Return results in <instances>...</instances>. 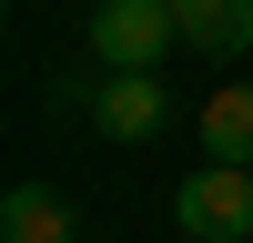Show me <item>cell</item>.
<instances>
[{
    "label": "cell",
    "mask_w": 253,
    "mask_h": 243,
    "mask_svg": "<svg viewBox=\"0 0 253 243\" xmlns=\"http://www.w3.org/2000/svg\"><path fill=\"white\" fill-rule=\"evenodd\" d=\"M81 51H91L101 71H162V61L182 51V20H172V0H91Z\"/></svg>",
    "instance_id": "1"
},
{
    "label": "cell",
    "mask_w": 253,
    "mask_h": 243,
    "mask_svg": "<svg viewBox=\"0 0 253 243\" xmlns=\"http://www.w3.org/2000/svg\"><path fill=\"white\" fill-rule=\"evenodd\" d=\"M172 233L182 243H253V162H203V172H182Z\"/></svg>",
    "instance_id": "2"
},
{
    "label": "cell",
    "mask_w": 253,
    "mask_h": 243,
    "mask_svg": "<svg viewBox=\"0 0 253 243\" xmlns=\"http://www.w3.org/2000/svg\"><path fill=\"white\" fill-rule=\"evenodd\" d=\"M91 132L101 142H162L172 132V91H162V71H112L91 101Z\"/></svg>",
    "instance_id": "3"
},
{
    "label": "cell",
    "mask_w": 253,
    "mask_h": 243,
    "mask_svg": "<svg viewBox=\"0 0 253 243\" xmlns=\"http://www.w3.org/2000/svg\"><path fill=\"white\" fill-rule=\"evenodd\" d=\"M0 243H81V202L51 182H10L0 193Z\"/></svg>",
    "instance_id": "4"
},
{
    "label": "cell",
    "mask_w": 253,
    "mask_h": 243,
    "mask_svg": "<svg viewBox=\"0 0 253 243\" xmlns=\"http://www.w3.org/2000/svg\"><path fill=\"white\" fill-rule=\"evenodd\" d=\"M172 20H182V51H203L213 71L253 51V0H172Z\"/></svg>",
    "instance_id": "5"
},
{
    "label": "cell",
    "mask_w": 253,
    "mask_h": 243,
    "mask_svg": "<svg viewBox=\"0 0 253 243\" xmlns=\"http://www.w3.org/2000/svg\"><path fill=\"white\" fill-rule=\"evenodd\" d=\"M193 132H203V162H253V81H213Z\"/></svg>",
    "instance_id": "6"
},
{
    "label": "cell",
    "mask_w": 253,
    "mask_h": 243,
    "mask_svg": "<svg viewBox=\"0 0 253 243\" xmlns=\"http://www.w3.org/2000/svg\"><path fill=\"white\" fill-rule=\"evenodd\" d=\"M101 81H112V71H101L91 51H81V61H61V71H51V112H91V101H101Z\"/></svg>",
    "instance_id": "7"
}]
</instances>
